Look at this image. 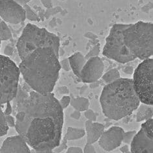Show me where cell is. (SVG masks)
Masks as SVG:
<instances>
[{"mask_svg": "<svg viewBox=\"0 0 153 153\" xmlns=\"http://www.w3.org/2000/svg\"><path fill=\"white\" fill-rule=\"evenodd\" d=\"M0 153H31L29 146L20 135L6 138L0 147Z\"/></svg>", "mask_w": 153, "mask_h": 153, "instance_id": "7c38bea8", "label": "cell"}, {"mask_svg": "<svg viewBox=\"0 0 153 153\" xmlns=\"http://www.w3.org/2000/svg\"><path fill=\"white\" fill-rule=\"evenodd\" d=\"M67 141H68V140L66 139V137L64 136V138L62 140H61L59 146H57L56 148L53 149V152L60 153L61 152H62L64 150H65V149H66L68 148Z\"/></svg>", "mask_w": 153, "mask_h": 153, "instance_id": "603a6c76", "label": "cell"}, {"mask_svg": "<svg viewBox=\"0 0 153 153\" xmlns=\"http://www.w3.org/2000/svg\"><path fill=\"white\" fill-rule=\"evenodd\" d=\"M5 116H8V115H11L13 113V106L10 104V102H8L6 103V107L5 110H3Z\"/></svg>", "mask_w": 153, "mask_h": 153, "instance_id": "f546056e", "label": "cell"}, {"mask_svg": "<svg viewBox=\"0 0 153 153\" xmlns=\"http://www.w3.org/2000/svg\"><path fill=\"white\" fill-rule=\"evenodd\" d=\"M120 151H121V153H125V152H127L129 151H130V148H129L128 145L125 144V145H123V146H122V147L120 148Z\"/></svg>", "mask_w": 153, "mask_h": 153, "instance_id": "74e56055", "label": "cell"}, {"mask_svg": "<svg viewBox=\"0 0 153 153\" xmlns=\"http://www.w3.org/2000/svg\"><path fill=\"white\" fill-rule=\"evenodd\" d=\"M105 125L96 121L87 120L85 123V132L87 136V143L93 144L100 138L105 131Z\"/></svg>", "mask_w": 153, "mask_h": 153, "instance_id": "4fadbf2b", "label": "cell"}, {"mask_svg": "<svg viewBox=\"0 0 153 153\" xmlns=\"http://www.w3.org/2000/svg\"><path fill=\"white\" fill-rule=\"evenodd\" d=\"M85 116L87 119V120H89L91 121H96L97 120V115L95 114L94 111L91 109H88L85 111Z\"/></svg>", "mask_w": 153, "mask_h": 153, "instance_id": "484cf974", "label": "cell"}, {"mask_svg": "<svg viewBox=\"0 0 153 153\" xmlns=\"http://www.w3.org/2000/svg\"><path fill=\"white\" fill-rule=\"evenodd\" d=\"M125 153H131V152L129 151H128V152H125Z\"/></svg>", "mask_w": 153, "mask_h": 153, "instance_id": "f35d334b", "label": "cell"}, {"mask_svg": "<svg viewBox=\"0 0 153 153\" xmlns=\"http://www.w3.org/2000/svg\"><path fill=\"white\" fill-rule=\"evenodd\" d=\"M99 53H100V47H99V44H97L91 49V50L87 53V55L85 56L86 59H88L91 57L94 56H99Z\"/></svg>", "mask_w": 153, "mask_h": 153, "instance_id": "cb8c5ba5", "label": "cell"}, {"mask_svg": "<svg viewBox=\"0 0 153 153\" xmlns=\"http://www.w3.org/2000/svg\"><path fill=\"white\" fill-rule=\"evenodd\" d=\"M58 90L60 94H63V95L68 94H69V92H70V90H68V88L66 86H61L58 89Z\"/></svg>", "mask_w": 153, "mask_h": 153, "instance_id": "e575fe53", "label": "cell"}, {"mask_svg": "<svg viewBox=\"0 0 153 153\" xmlns=\"http://www.w3.org/2000/svg\"><path fill=\"white\" fill-rule=\"evenodd\" d=\"M70 105L75 110L79 112H85L89 108L90 101L86 97H78L71 99Z\"/></svg>", "mask_w": 153, "mask_h": 153, "instance_id": "2e32d148", "label": "cell"}, {"mask_svg": "<svg viewBox=\"0 0 153 153\" xmlns=\"http://www.w3.org/2000/svg\"><path fill=\"white\" fill-rule=\"evenodd\" d=\"M81 112H79V111H77V110H75L71 114V117L76 120H79L80 118H81Z\"/></svg>", "mask_w": 153, "mask_h": 153, "instance_id": "836d02e7", "label": "cell"}, {"mask_svg": "<svg viewBox=\"0 0 153 153\" xmlns=\"http://www.w3.org/2000/svg\"><path fill=\"white\" fill-rule=\"evenodd\" d=\"M85 131L82 128L68 127L65 136L66 137L68 141H73L81 139L85 136Z\"/></svg>", "mask_w": 153, "mask_h": 153, "instance_id": "e0dca14e", "label": "cell"}, {"mask_svg": "<svg viewBox=\"0 0 153 153\" xmlns=\"http://www.w3.org/2000/svg\"><path fill=\"white\" fill-rule=\"evenodd\" d=\"M153 59L142 60L133 73L132 85L140 102L152 105Z\"/></svg>", "mask_w": 153, "mask_h": 153, "instance_id": "52a82bcc", "label": "cell"}, {"mask_svg": "<svg viewBox=\"0 0 153 153\" xmlns=\"http://www.w3.org/2000/svg\"><path fill=\"white\" fill-rule=\"evenodd\" d=\"M4 53H5V55L7 56H11L13 55V47L10 46V45H7V46L5 48V50H4Z\"/></svg>", "mask_w": 153, "mask_h": 153, "instance_id": "1f68e13d", "label": "cell"}, {"mask_svg": "<svg viewBox=\"0 0 153 153\" xmlns=\"http://www.w3.org/2000/svg\"><path fill=\"white\" fill-rule=\"evenodd\" d=\"M59 58L52 48H38L21 60L20 75L33 90L43 95L52 93L61 69Z\"/></svg>", "mask_w": 153, "mask_h": 153, "instance_id": "6da1fadb", "label": "cell"}, {"mask_svg": "<svg viewBox=\"0 0 153 153\" xmlns=\"http://www.w3.org/2000/svg\"><path fill=\"white\" fill-rule=\"evenodd\" d=\"M68 60L70 64L71 70L79 79L80 74L86 61L85 56H84L81 52H76L68 57Z\"/></svg>", "mask_w": 153, "mask_h": 153, "instance_id": "5bb4252c", "label": "cell"}, {"mask_svg": "<svg viewBox=\"0 0 153 153\" xmlns=\"http://www.w3.org/2000/svg\"><path fill=\"white\" fill-rule=\"evenodd\" d=\"M9 127L5 120V116L3 110L0 105V137L6 135L9 131Z\"/></svg>", "mask_w": 153, "mask_h": 153, "instance_id": "ffe728a7", "label": "cell"}, {"mask_svg": "<svg viewBox=\"0 0 153 153\" xmlns=\"http://www.w3.org/2000/svg\"><path fill=\"white\" fill-rule=\"evenodd\" d=\"M118 153H121V152H118Z\"/></svg>", "mask_w": 153, "mask_h": 153, "instance_id": "60d3db41", "label": "cell"}, {"mask_svg": "<svg viewBox=\"0 0 153 153\" xmlns=\"http://www.w3.org/2000/svg\"><path fill=\"white\" fill-rule=\"evenodd\" d=\"M5 120L9 128L15 127V125H16V119H15V117L11 116V115H8V116H5Z\"/></svg>", "mask_w": 153, "mask_h": 153, "instance_id": "4316f807", "label": "cell"}, {"mask_svg": "<svg viewBox=\"0 0 153 153\" xmlns=\"http://www.w3.org/2000/svg\"><path fill=\"white\" fill-rule=\"evenodd\" d=\"M101 77L107 85V84L113 82L115 81H116V80L121 78V75L117 69L114 68L105 73L104 75H102Z\"/></svg>", "mask_w": 153, "mask_h": 153, "instance_id": "ac0fdd59", "label": "cell"}, {"mask_svg": "<svg viewBox=\"0 0 153 153\" xmlns=\"http://www.w3.org/2000/svg\"><path fill=\"white\" fill-rule=\"evenodd\" d=\"M16 48L21 60L36 49L43 48H52L59 55L60 38L46 29L27 24L18 38Z\"/></svg>", "mask_w": 153, "mask_h": 153, "instance_id": "3957f363", "label": "cell"}, {"mask_svg": "<svg viewBox=\"0 0 153 153\" xmlns=\"http://www.w3.org/2000/svg\"><path fill=\"white\" fill-rule=\"evenodd\" d=\"M153 119L147 120L141 124L140 131L131 143V153H152Z\"/></svg>", "mask_w": 153, "mask_h": 153, "instance_id": "ba28073f", "label": "cell"}, {"mask_svg": "<svg viewBox=\"0 0 153 153\" xmlns=\"http://www.w3.org/2000/svg\"><path fill=\"white\" fill-rule=\"evenodd\" d=\"M23 7H24V9L25 11L26 19L33 22H37L40 20V18L38 15L34 12V10L32 9L31 7L28 4H26Z\"/></svg>", "mask_w": 153, "mask_h": 153, "instance_id": "44dd1931", "label": "cell"}, {"mask_svg": "<svg viewBox=\"0 0 153 153\" xmlns=\"http://www.w3.org/2000/svg\"><path fill=\"white\" fill-rule=\"evenodd\" d=\"M105 64L102 59L97 56L87 59L80 74L79 81L85 83H94L103 75Z\"/></svg>", "mask_w": 153, "mask_h": 153, "instance_id": "30bf717a", "label": "cell"}, {"mask_svg": "<svg viewBox=\"0 0 153 153\" xmlns=\"http://www.w3.org/2000/svg\"><path fill=\"white\" fill-rule=\"evenodd\" d=\"M1 40H0V48H1Z\"/></svg>", "mask_w": 153, "mask_h": 153, "instance_id": "ab89813d", "label": "cell"}, {"mask_svg": "<svg viewBox=\"0 0 153 153\" xmlns=\"http://www.w3.org/2000/svg\"><path fill=\"white\" fill-rule=\"evenodd\" d=\"M127 25L117 24L112 27L102 50L103 55L121 64L127 63L136 59L124 42L123 31Z\"/></svg>", "mask_w": 153, "mask_h": 153, "instance_id": "8992f818", "label": "cell"}, {"mask_svg": "<svg viewBox=\"0 0 153 153\" xmlns=\"http://www.w3.org/2000/svg\"><path fill=\"white\" fill-rule=\"evenodd\" d=\"M124 132L123 128L118 126L110 127L103 132L99 139V146L107 152L114 150L123 142Z\"/></svg>", "mask_w": 153, "mask_h": 153, "instance_id": "8fae6325", "label": "cell"}, {"mask_svg": "<svg viewBox=\"0 0 153 153\" xmlns=\"http://www.w3.org/2000/svg\"><path fill=\"white\" fill-rule=\"evenodd\" d=\"M136 112V121L142 122L151 119L153 116L152 105L140 103Z\"/></svg>", "mask_w": 153, "mask_h": 153, "instance_id": "9a60e30c", "label": "cell"}, {"mask_svg": "<svg viewBox=\"0 0 153 153\" xmlns=\"http://www.w3.org/2000/svg\"><path fill=\"white\" fill-rule=\"evenodd\" d=\"M66 153H82V149L79 147H71L67 149Z\"/></svg>", "mask_w": 153, "mask_h": 153, "instance_id": "4dcf8cb0", "label": "cell"}, {"mask_svg": "<svg viewBox=\"0 0 153 153\" xmlns=\"http://www.w3.org/2000/svg\"><path fill=\"white\" fill-rule=\"evenodd\" d=\"M125 45L136 59L151 58L153 54V24L139 21L128 24L123 31Z\"/></svg>", "mask_w": 153, "mask_h": 153, "instance_id": "277c9868", "label": "cell"}, {"mask_svg": "<svg viewBox=\"0 0 153 153\" xmlns=\"http://www.w3.org/2000/svg\"><path fill=\"white\" fill-rule=\"evenodd\" d=\"M0 18L10 24H19L26 20L24 7L14 0H0Z\"/></svg>", "mask_w": 153, "mask_h": 153, "instance_id": "9c48e42d", "label": "cell"}, {"mask_svg": "<svg viewBox=\"0 0 153 153\" xmlns=\"http://www.w3.org/2000/svg\"><path fill=\"white\" fill-rule=\"evenodd\" d=\"M43 5L47 9H50L53 6L52 0H40Z\"/></svg>", "mask_w": 153, "mask_h": 153, "instance_id": "d6a6232c", "label": "cell"}, {"mask_svg": "<svg viewBox=\"0 0 153 153\" xmlns=\"http://www.w3.org/2000/svg\"><path fill=\"white\" fill-rule=\"evenodd\" d=\"M71 97L69 95H64L59 101V104L62 110L66 109L67 107L70 105Z\"/></svg>", "mask_w": 153, "mask_h": 153, "instance_id": "d4e9b609", "label": "cell"}, {"mask_svg": "<svg viewBox=\"0 0 153 153\" xmlns=\"http://www.w3.org/2000/svg\"><path fill=\"white\" fill-rule=\"evenodd\" d=\"M136 131H128L126 132H125L123 136V142L127 145L131 144L134 138V136L136 135Z\"/></svg>", "mask_w": 153, "mask_h": 153, "instance_id": "7402d4cb", "label": "cell"}, {"mask_svg": "<svg viewBox=\"0 0 153 153\" xmlns=\"http://www.w3.org/2000/svg\"><path fill=\"white\" fill-rule=\"evenodd\" d=\"M14 1H16L18 4H20L22 6H24L26 4H27V3L30 1H31V0H14Z\"/></svg>", "mask_w": 153, "mask_h": 153, "instance_id": "8d00e7d4", "label": "cell"}, {"mask_svg": "<svg viewBox=\"0 0 153 153\" xmlns=\"http://www.w3.org/2000/svg\"><path fill=\"white\" fill-rule=\"evenodd\" d=\"M60 65L61 68H62L63 70L66 71H69L70 70H71V66H70V62H69L68 58H66L62 60V61H60Z\"/></svg>", "mask_w": 153, "mask_h": 153, "instance_id": "83f0119b", "label": "cell"}, {"mask_svg": "<svg viewBox=\"0 0 153 153\" xmlns=\"http://www.w3.org/2000/svg\"><path fill=\"white\" fill-rule=\"evenodd\" d=\"M20 72L14 61L0 55V105L11 102L16 97Z\"/></svg>", "mask_w": 153, "mask_h": 153, "instance_id": "5b68a950", "label": "cell"}, {"mask_svg": "<svg viewBox=\"0 0 153 153\" xmlns=\"http://www.w3.org/2000/svg\"><path fill=\"white\" fill-rule=\"evenodd\" d=\"M12 33L7 25V23L4 21L0 22V40L7 41L12 38Z\"/></svg>", "mask_w": 153, "mask_h": 153, "instance_id": "d6986e66", "label": "cell"}, {"mask_svg": "<svg viewBox=\"0 0 153 153\" xmlns=\"http://www.w3.org/2000/svg\"><path fill=\"white\" fill-rule=\"evenodd\" d=\"M99 101L103 114L115 121L131 115L141 103L133 88L132 80L121 77L103 88Z\"/></svg>", "mask_w": 153, "mask_h": 153, "instance_id": "7a4b0ae2", "label": "cell"}, {"mask_svg": "<svg viewBox=\"0 0 153 153\" xmlns=\"http://www.w3.org/2000/svg\"><path fill=\"white\" fill-rule=\"evenodd\" d=\"M124 73L128 75H131L134 73V70L133 68L131 66H127L124 69Z\"/></svg>", "mask_w": 153, "mask_h": 153, "instance_id": "d590c367", "label": "cell"}, {"mask_svg": "<svg viewBox=\"0 0 153 153\" xmlns=\"http://www.w3.org/2000/svg\"><path fill=\"white\" fill-rule=\"evenodd\" d=\"M82 153H97L93 144L86 143L85 148L82 149Z\"/></svg>", "mask_w": 153, "mask_h": 153, "instance_id": "f1b7e54d", "label": "cell"}]
</instances>
